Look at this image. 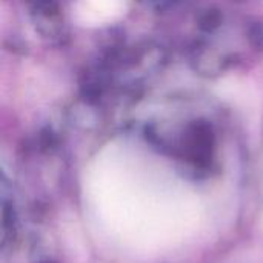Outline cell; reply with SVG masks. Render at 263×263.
<instances>
[{"label":"cell","mask_w":263,"mask_h":263,"mask_svg":"<svg viewBox=\"0 0 263 263\" xmlns=\"http://www.w3.org/2000/svg\"><path fill=\"white\" fill-rule=\"evenodd\" d=\"M128 0H82L79 14L85 23L99 25L120 17Z\"/></svg>","instance_id":"obj_1"}]
</instances>
